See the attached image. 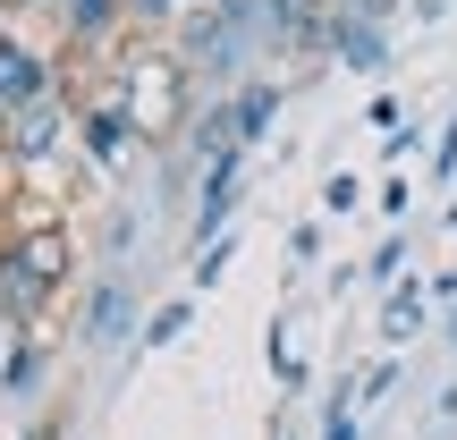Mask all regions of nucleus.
Masks as SVG:
<instances>
[{
	"mask_svg": "<svg viewBox=\"0 0 457 440\" xmlns=\"http://www.w3.org/2000/svg\"><path fill=\"white\" fill-rule=\"evenodd\" d=\"M43 94H51V68L34 60L26 43H9V34H0V119L26 111V102H43Z\"/></svg>",
	"mask_w": 457,
	"mask_h": 440,
	"instance_id": "20e7f679",
	"label": "nucleus"
},
{
	"mask_svg": "<svg viewBox=\"0 0 457 440\" xmlns=\"http://www.w3.org/2000/svg\"><path fill=\"white\" fill-rule=\"evenodd\" d=\"M432 170H441V178H457V119H449V136H441V153H432Z\"/></svg>",
	"mask_w": 457,
	"mask_h": 440,
	"instance_id": "a211bd4d",
	"label": "nucleus"
},
{
	"mask_svg": "<svg viewBox=\"0 0 457 440\" xmlns=\"http://www.w3.org/2000/svg\"><path fill=\"white\" fill-rule=\"evenodd\" d=\"M0 339H9V313H0Z\"/></svg>",
	"mask_w": 457,
	"mask_h": 440,
	"instance_id": "6ab92c4d",
	"label": "nucleus"
},
{
	"mask_svg": "<svg viewBox=\"0 0 457 440\" xmlns=\"http://www.w3.org/2000/svg\"><path fill=\"white\" fill-rule=\"evenodd\" d=\"M271 111H279V85H271V77H262V85H245V94H237V136H245V145H254V136L271 128Z\"/></svg>",
	"mask_w": 457,
	"mask_h": 440,
	"instance_id": "1a4fd4ad",
	"label": "nucleus"
},
{
	"mask_svg": "<svg viewBox=\"0 0 457 440\" xmlns=\"http://www.w3.org/2000/svg\"><path fill=\"white\" fill-rule=\"evenodd\" d=\"M119 9H128V0H60V17H68L77 34H102V26H111Z\"/></svg>",
	"mask_w": 457,
	"mask_h": 440,
	"instance_id": "9b49d317",
	"label": "nucleus"
},
{
	"mask_svg": "<svg viewBox=\"0 0 457 440\" xmlns=\"http://www.w3.org/2000/svg\"><path fill=\"white\" fill-rule=\"evenodd\" d=\"M119 330H128V288L102 279V296H94V339H119Z\"/></svg>",
	"mask_w": 457,
	"mask_h": 440,
	"instance_id": "9d476101",
	"label": "nucleus"
},
{
	"mask_svg": "<svg viewBox=\"0 0 457 440\" xmlns=\"http://www.w3.org/2000/svg\"><path fill=\"white\" fill-rule=\"evenodd\" d=\"M128 128L136 119L119 111V102H102V111L85 119V153H94V162H119V153H128Z\"/></svg>",
	"mask_w": 457,
	"mask_h": 440,
	"instance_id": "0eeeda50",
	"label": "nucleus"
},
{
	"mask_svg": "<svg viewBox=\"0 0 457 440\" xmlns=\"http://www.w3.org/2000/svg\"><path fill=\"white\" fill-rule=\"evenodd\" d=\"M330 9H339V17H364V26H390L398 0H330Z\"/></svg>",
	"mask_w": 457,
	"mask_h": 440,
	"instance_id": "ddd939ff",
	"label": "nucleus"
},
{
	"mask_svg": "<svg viewBox=\"0 0 457 440\" xmlns=\"http://www.w3.org/2000/svg\"><path fill=\"white\" fill-rule=\"evenodd\" d=\"M34 373H43V356H34V347H17V356L0 364V381H9V390H34Z\"/></svg>",
	"mask_w": 457,
	"mask_h": 440,
	"instance_id": "4468645a",
	"label": "nucleus"
},
{
	"mask_svg": "<svg viewBox=\"0 0 457 440\" xmlns=\"http://www.w3.org/2000/svg\"><path fill=\"white\" fill-rule=\"evenodd\" d=\"M330 34H339L330 0H271V43L279 51H330Z\"/></svg>",
	"mask_w": 457,
	"mask_h": 440,
	"instance_id": "7ed1b4c3",
	"label": "nucleus"
},
{
	"mask_svg": "<svg viewBox=\"0 0 457 440\" xmlns=\"http://www.w3.org/2000/svg\"><path fill=\"white\" fill-rule=\"evenodd\" d=\"M179 330H187V296H170V305H162V313L145 322V347H170Z\"/></svg>",
	"mask_w": 457,
	"mask_h": 440,
	"instance_id": "f8f14e48",
	"label": "nucleus"
},
{
	"mask_svg": "<svg viewBox=\"0 0 457 440\" xmlns=\"http://www.w3.org/2000/svg\"><path fill=\"white\" fill-rule=\"evenodd\" d=\"M0 136H9L17 162H43V153L60 145V94H43V102H26V111H9V119H0Z\"/></svg>",
	"mask_w": 457,
	"mask_h": 440,
	"instance_id": "39448f33",
	"label": "nucleus"
},
{
	"mask_svg": "<svg viewBox=\"0 0 457 440\" xmlns=\"http://www.w3.org/2000/svg\"><path fill=\"white\" fill-rule=\"evenodd\" d=\"M228 254H237V245H228V237H220V245H212V254H204V262H195V279H204V288H212V279L228 271Z\"/></svg>",
	"mask_w": 457,
	"mask_h": 440,
	"instance_id": "f3484780",
	"label": "nucleus"
},
{
	"mask_svg": "<svg viewBox=\"0 0 457 440\" xmlns=\"http://www.w3.org/2000/svg\"><path fill=\"white\" fill-rule=\"evenodd\" d=\"M381 322H390V339H407V330H415V296H390V313H381Z\"/></svg>",
	"mask_w": 457,
	"mask_h": 440,
	"instance_id": "dca6fc26",
	"label": "nucleus"
},
{
	"mask_svg": "<svg viewBox=\"0 0 457 440\" xmlns=\"http://www.w3.org/2000/svg\"><path fill=\"white\" fill-rule=\"evenodd\" d=\"M179 9H187V0H128L136 26H162V17H179Z\"/></svg>",
	"mask_w": 457,
	"mask_h": 440,
	"instance_id": "2eb2a0df",
	"label": "nucleus"
},
{
	"mask_svg": "<svg viewBox=\"0 0 457 440\" xmlns=\"http://www.w3.org/2000/svg\"><path fill=\"white\" fill-rule=\"evenodd\" d=\"M68 262H77L68 220H34V228H17V237L0 245V313H9V322H34V313L60 296Z\"/></svg>",
	"mask_w": 457,
	"mask_h": 440,
	"instance_id": "f257e3e1",
	"label": "nucleus"
},
{
	"mask_svg": "<svg viewBox=\"0 0 457 440\" xmlns=\"http://www.w3.org/2000/svg\"><path fill=\"white\" fill-rule=\"evenodd\" d=\"M330 51H339L347 68H381V26H364V17H339V34H330Z\"/></svg>",
	"mask_w": 457,
	"mask_h": 440,
	"instance_id": "6e6552de",
	"label": "nucleus"
},
{
	"mask_svg": "<svg viewBox=\"0 0 457 440\" xmlns=\"http://www.w3.org/2000/svg\"><path fill=\"white\" fill-rule=\"evenodd\" d=\"M119 111L136 119V136H170L187 119V60H162V51L128 60L119 68Z\"/></svg>",
	"mask_w": 457,
	"mask_h": 440,
	"instance_id": "f03ea898",
	"label": "nucleus"
},
{
	"mask_svg": "<svg viewBox=\"0 0 457 440\" xmlns=\"http://www.w3.org/2000/svg\"><path fill=\"white\" fill-rule=\"evenodd\" d=\"M237 162H245V145H237V153H220V162H204V203H195V237L228 220V203H237Z\"/></svg>",
	"mask_w": 457,
	"mask_h": 440,
	"instance_id": "423d86ee",
	"label": "nucleus"
}]
</instances>
